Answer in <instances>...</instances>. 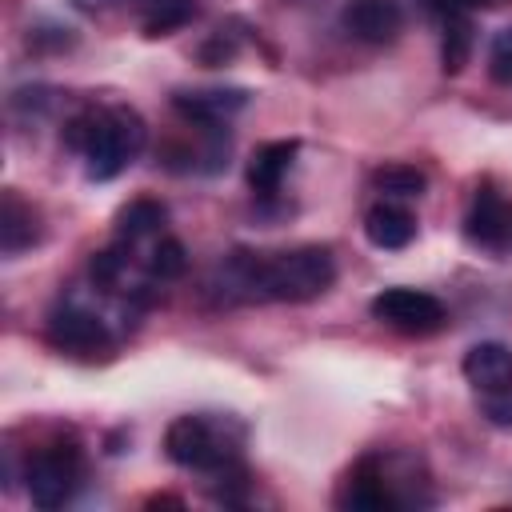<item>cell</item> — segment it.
Returning <instances> with one entry per match:
<instances>
[{"label": "cell", "mask_w": 512, "mask_h": 512, "mask_svg": "<svg viewBox=\"0 0 512 512\" xmlns=\"http://www.w3.org/2000/svg\"><path fill=\"white\" fill-rule=\"evenodd\" d=\"M196 12H200L196 0H144V4H140V32H144L148 40L172 36L176 28L192 24Z\"/></svg>", "instance_id": "obj_16"}, {"label": "cell", "mask_w": 512, "mask_h": 512, "mask_svg": "<svg viewBox=\"0 0 512 512\" xmlns=\"http://www.w3.org/2000/svg\"><path fill=\"white\" fill-rule=\"evenodd\" d=\"M372 188L384 200H416V196H424L428 176L412 164H384V168L372 172Z\"/></svg>", "instance_id": "obj_18"}, {"label": "cell", "mask_w": 512, "mask_h": 512, "mask_svg": "<svg viewBox=\"0 0 512 512\" xmlns=\"http://www.w3.org/2000/svg\"><path fill=\"white\" fill-rule=\"evenodd\" d=\"M364 236L384 248V252H400L416 240V216L400 204V200H376L368 212H364Z\"/></svg>", "instance_id": "obj_13"}, {"label": "cell", "mask_w": 512, "mask_h": 512, "mask_svg": "<svg viewBox=\"0 0 512 512\" xmlns=\"http://www.w3.org/2000/svg\"><path fill=\"white\" fill-rule=\"evenodd\" d=\"M44 336L56 352H64L72 360H108L112 348H116V336H112L108 320L96 316L92 308L76 304V300H64L48 312Z\"/></svg>", "instance_id": "obj_6"}, {"label": "cell", "mask_w": 512, "mask_h": 512, "mask_svg": "<svg viewBox=\"0 0 512 512\" xmlns=\"http://www.w3.org/2000/svg\"><path fill=\"white\" fill-rule=\"evenodd\" d=\"M488 76H492L496 84H508V88H512V24L492 36V48H488Z\"/></svg>", "instance_id": "obj_20"}, {"label": "cell", "mask_w": 512, "mask_h": 512, "mask_svg": "<svg viewBox=\"0 0 512 512\" xmlns=\"http://www.w3.org/2000/svg\"><path fill=\"white\" fill-rule=\"evenodd\" d=\"M248 92L244 88H176L172 108L192 128H224L236 112H244Z\"/></svg>", "instance_id": "obj_9"}, {"label": "cell", "mask_w": 512, "mask_h": 512, "mask_svg": "<svg viewBox=\"0 0 512 512\" xmlns=\"http://www.w3.org/2000/svg\"><path fill=\"white\" fill-rule=\"evenodd\" d=\"M164 220H168V208L152 196H140V200H128L120 212H116V240L128 244V248H140V244H152L156 236H164Z\"/></svg>", "instance_id": "obj_15"}, {"label": "cell", "mask_w": 512, "mask_h": 512, "mask_svg": "<svg viewBox=\"0 0 512 512\" xmlns=\"http://www.w3.org/2000/svg\"><path fill=\"white\" fill-rule=\"evenodd\" d=\"M64 144L84 160V176L104 184L116 180L148 144V124L128 104L84 108L64 124Z\"/></svg>", "instance_id": "obj_2"}, {"label": "cell", "mask_w": 512, "mask_h": 512, "mask_svg": "<svg viewBox=\"0 0 512 512\" xmlns=\"http://www.w3.org/2000/svg\"><path fill=\"white\" fill-rule=\"evenodd\" d=\"M296 152H300L296 140H268V144H260V148L252 152V160H248V172H244V176H248V188H252L260 200H272V196L280 192V184H284V176H288Z\"/></svg>", "instance_id": "obj_14"}, {"label": "cell", "mask_w": 512, "mask_h": 512, "mask_svg": "<svg viewBox=\"0 0 512 512\" xmlns=\"http://www.w3.org/2000/svg\"><path fill=\"white\" fill-rule=\"evenodd\" d=\"M236 48H240L236 32L216 28V32H212V36L200 44V60H204V64H224V60H232V56H236Z\"/></svg>", "instance_id": "obj_22"}, {"label": "cell", "mask_w": 512, "mask_h": 512, "mask_svg": "<svg viewBox=\"0 0 512 512\" xmlns=\"http://www.w3.org/2000/svg\"><path fill=\"white\" fill-rule=\"evenodd\" d=\"M40 236H44L40 212H36L16 188H8V192L0 196V252L12 260V256H20V252L36 248Z\"/></svg>", "instance_id": "obj_11"}, {"label": "cell", "mask_w": 512, "mask_h": 512, "mask_svg": "<svg viewBox=\"0 0 512 512\" xmlns=\"http://www.w3.org/2000/svg\"><path fill=\"white\" fill-rule=\"evenodd\" d=\"M464 380L472 384V392H496V388H508L512 384V348L500 344V340H480L464 352V364H460Z\"/></svg>", "instance_id": "obj_12"}, {"label": "cell", "mask_w": 512, "mask_h": 512, "mask_svg": "<svg viewBox=\"0 0 512 512\" xmlns=\"http://www.w3.org/2000/svg\"><path fill=\"white\" fill-rule=\"evenodd\" d=\"M184 268H188V252H184V244L176 240V236H156L152 244H148V252H144V276L148 280H180L184 276Z\"/></svg>", "instance_id": "obj_19"}, {"label": "cell", "mask_w": 512, "mask_h": 512, "mask_svg": "<svg viewBox=\"0 0 512 512\" xmlns=\"http://www.w3.org/2000/svg\"><path fill=\"white\" fill-rule=\"evenodd\" d=\"M164 456L188 472H216L240 460V428L232 432L228 420L216 416H176L164 432Z\"/></svg>", "instance_id": "obj_4"}, {"label": "cell", "mask_w": 512, "mask_h": 512, "mask_svg": "<svg viewBox=\"0 0 512 512\" xmlns=\"http://www.w3.org/2000/svg\"><path fill=\"white\" fill-rule=\"evenodd\" d=\"M464 240L472 248L512 256V200L492 184H480L464 212Z\"/></svg>", "instance_id": "obj_8"}, {"label": "cell", "mask_w": 512, "mask_h": 512, "mask_svg": "<svg viewBox=\"0 0 512 512\" xmlns=\"http://www.w3.org/2000/svg\"><path fill=\"white\" fill-rule=\"evenodd\" d=\"M472 40H476L472 16L468 12H448L444 16V40H440V64H444L448 76L464 72L468 56H472Z\"/></svg>", "instance_id": "obj_17"}, {"label": "cell", "mask_w": 512, "mask_h": 512, "mask_svg": "<svg viewBox=\"0 0 512 512\" xmlns=\"http://www.w3.org/2000/svg\"><path fill=\"white\" fill-rule=\"evenodd\" d=\"M368 312H372V320H380L384 328H392L400 336H432V332H440L448 324V308L432 292L404 288V284L376 292Z\"/></svg>", "instance_id": "obj_7"}, {"label": "cell", "mask_w": 512, "mask_h": 512, "mask_svg": "<svg viewBox=\"0 0 512 512\" xmlns=\"http://www.w3.org/2000/svg\"><path fill=\"white\" fill-rule=\"evenodd\" d=\"M84 480V452L72 436H52L36 444L24 460V488L36 508H64Z\"/></svg>", "instance_id": "obj_5"}, {"label": "cell", "mask_w": 512, "mask_h": 512, "mask_svg": "<svg viewBox=\"0 0 512 512\" xmlns=\"http://www.w3.org/2000/svg\"><path fill=\"white\" fill-rule=\"evenodd\" d=\"M416 484H420L416 460L364 456L344 472V480L336 488V508H344V512H392V508L428 504L432 496H420Z\"/></svg>", "instance_id": "obj_3"}, {"label": "cell", "mask_w": 512, "mask_h": 512, "mask_svg": "<svg viewBox=\"0 0 512 512\" xmlns=\"http://www.w3.org/2000/svg\"><path fill=\"white\" fill-rule=\"evenodd\" d=\"M340 28L364 44H392L404 32V4L400 0H344Z\"/></svg>", "instance_id": "obj_10"}, {"label": "cell", "mask_w": 512, "mask_h": 512, "mask_svg": "<svg viewBox=\"0 0 512 512\" xmlns=\"http://www.w3.org/2000/svg\"><path fill=\"white\" fill-rule=\"evenodd\" d=\"M336 284V256L328 244H296L284 252L236 248L220 260L212 288L228 304H304Z\"/></svg>", "instance_id": "obj_1"}, {"label": "cell", "mask_w": 512, "mask_h": 512, "mask_svg": "<svg viewBox=\"0 0 512 512\" xmlns=\"http://www.w3.org/2000/svg\"><path fill=\"white\" fill-rule=\"evenodd\" d=\"M140 4H144V0H72V8L84 12V16H108V12H116V8H136V12H140Z\"/></svg>", "instance_id": "obj_23"}, {"label": "cell", "mask_w": 512, "mask_h": 512, "mask_svg": "<svg viewBox=\"0 0 512 512\" xmlns=\"http://www.w3.org/2000/svg\"><path fill=\"white\" fill-rule=\"evenodd\" d=\"M476 404L492 428H512V384L496 392H476Z\"/></svg>", "instance_id": "obj_21"}, {"label": "cell", "mask_w": 512, "mask_h": 512, "mask_svg": "<svg viewBox=\"0 0 512 512\" xmlns=\"http://www.w3.org/2000/svg\"><path fill=\"white\" fill-rule=\"evenodd\" d=\"M440 16H448V12H472V8H496V4H504V0H428Z\"/></svg>", "instance_id": "obj_24"}]
</instances>
